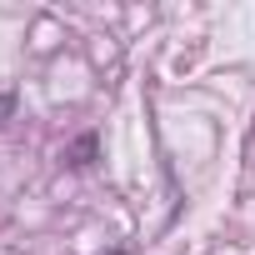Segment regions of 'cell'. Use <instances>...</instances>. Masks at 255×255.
Instances as JSON below:
<instances>
[{
	"label": "cell",
	"mask_w": 255,
	"mask_h": 255,
	"mask_svg": "<svg viewBox=\"0 0 255 255\" xmlns=\"http://www.w3.org/2000/svg\"><path fill=\"white\" fill-rule=\"evenodd\" d=\"M110 255H125V250H110Z\"/></svg>",
	"instance_id": "2"
},
{
	"label": "cell",
	"mask_w": 255,
	"mask_h": 255,
	"mask_svg": "<svg viewBox=\"0 0 255 255\" xmlns=\"http://www.w3.org/2000/svg\"><path fill=\"white\" fill-rule=\"evenodd\" d=\"M90 155H95V135H80V140L70 145V155H65V165H75V170H80V165H90Z\"/></svg>",
	"instance_id": "1"
}]
</instances>
